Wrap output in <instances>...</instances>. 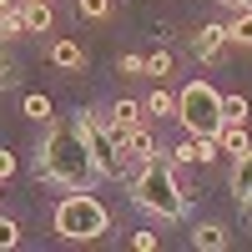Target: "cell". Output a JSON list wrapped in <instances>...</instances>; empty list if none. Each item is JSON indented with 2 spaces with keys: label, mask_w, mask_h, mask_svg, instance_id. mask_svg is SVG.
Wrapping results in <instances>:
<instances>
[{
  "label": "cell",
  "mask_w": 252,
  "mask_h": 252,
  "mask_svg": "<svg viewBox=\"0 0 252 252\" xmlns=\"http://www.w3.org/2000/svg\"><path fill=\"white\" fill-rule=\"evenodd\" d=\"M56 232L71 237V242H91L106 232V207H101L96 197H86V187H81L76 197H66L56 207Z\"/></svg>",
  "instance_id": "cell-3"
},
{
  "label": "cell",
  "mask_w": 252,
  "mask_h": 252,
  "mask_svg": "<svg viewBox=\"0 0 252 252\" xmlns=\"http://www.w3.org/2000/svg\"><path fill=\"white\" fill-rule=\"evenodd\" d=\"M51 61H56V66H66V71H76V66H81V46H76V40H56V46H51Z\"/></svg>",
  "instance_id": "cell-11"
},
{
  "label": "cell",
  "mask_w": 252,
  "mask_h": 252,
  "mask_svg": "<svg viewBox=\"0 0 252 252\" xmlns=\"http://www.w3.org/2000/svg\"><path fill=\"white\" fill-rule=\"evenodd\" d=\"M222 40H227V26H202L192 46H197V56H217V51H222Z\"/></svg>",
  "instance_id": "cell-7"
},
{
  "label": "cell",
  "mask_w": 252,
  "mask_h": 252,
  "mask_svg": "<svg viewBox=\"0 0 252 252\" xmlns=\"http://www.w3.org/2000/svg\"><path fill=\"white\" fill-rule=\"evenodd\" d=\"M222 5H232V10H242V0H222Z\"/></svg>",
  "instance_id": "cell-24"
},
{
  "label": "cell",
  "mask_w": 252,
  "mask_h": 252,
  "mask_svg": "<svg viewBox=\"0 0 252 252\" xmlns=\"http://www.w3.org/2000/svg\"><path fill=\"white\" fill-rule=\"evenodd\" d=\"M26 116H31V121H51V101L40 96V91H35V96H26Z\"/></svg>",
  "instance_id": "cell-14"
},
{
  "label": "cell",
  "mask_w": 252,
  "mask_h": 252,
  "mask_svg": "<svg viewBox=\"0 0 252 252\" xmlns=\"http://www.w3.org/2000/svg\"><path fill=\"white\" fill-rule=\"evenodd\" d=\"M247 187H252V152L237 157V172H232V192H237V197L247 192Z\"/></svg>",
  "instance_id": "cell-13"
},
{
  "label": "cell",
  "mask_w": 252,
  "mask_h": 252,
  "mask_svg": "<svg viewBox=\"0 0 252 252\" xmlns=\"http://www.w3.org/2000/svg\"><path fill=\"white\" fill-rule=\"evenodd\" d=\"M177 116H182V126L192 136H212L222 126V96L207 86V81H192V86L177 96Z\"/></svg>",
  "instance_id": "cell-4"
},
{
  "label": "cell",
  "mask_w": 252,
  "mask_h": 252,
  "mask_svg": "<svg viewBox=\"0 0 252 252\" xmlns=\"http://www.w3.org/2000/svg\"><path fill=\"white\" fill-rule=\"evenodd\" d=\"M20 15H26V31H51V5L46 0H26Z\"/></svg>",
  "instance_id": "cell-9"
},
{
  "label": "cell",
  "mask_w": 252,
  "mask_h": 252,
  "mask_svg": "<svg viewBox=\"0 0 252 252\" xmlns=\"http://www.w3.org/2000/svg\"><path fill=\"white\" fill-rule=\"evenodd\" d=\"M0 10H15V0H0Z\"/></svg>",
  "instance_id": "cell-25"
},
{
  "label": "cell",
  "mask_w": 252,
  "mask_h": 252,
  "mask_svg": "<svg viewBox=\"0 0 252 252\" xmlns=\"http://www.w3.org/2000/svg\"><path fill=\"white\" fill-rule=\"evenodd\" d=\"M111 10V0H81V15H91V20H101Z\"/></svg>",
  "instance_id": "cell-19"
},
{
  "label": "cell",
  "mask_w": 252,
  "mask_h": 252,
  "mask_svg": "<svg viewBox=\"0 0 252 252\" xmlns=\"http://www.w3.org/2000/svg\"><path fill=\"white\" fill-rule=\"evenodd\" d=\"M136 116H141V106H136V101H116V106H111V131H126V126H136Z\"/></svg>",
  "instance_id": "cell-10"
},
{
  "label": "cell",
  "mask_w": 252,
  "mask_h": 252,
  "mask_svg": "<svg viewBox=\"0 0 252 252\" xmlns=\"http://www.w3.org/2000/svg\"><path fill=\"white\" fill-rule=\"evenodd\" d=\"M232 40H242V46H252V10H237V26L227 31Z\"/></svg>",
  "instance_id": "cell-16"
},
{
  "label": "cell",
  "mask_w": 252,
  "mask_h": 252,
  "mask_svg": "<svg viewBox=\"0 0 252 252\" xmlns=\"http://www.w3.org/2000/svg\"><path fill=\"white\" fill-rule=\"evenodd\" d=\"M212 136L227 146V152H237V157H247V152H252V141H247V131H242V121H222Z\"/></svg>",
  "instance_id": "cell-6"
},
{
  "label": "cell",
  "mask_w": 252,
  "mask_h": 252,
  "mask_svg": "<svg viewBox=\"0 0 252 252\" xmlns=\"http://www.w3.org/2000/svg\"><path fill=\"white\" fill-rule=\"evenodd\" d=\"M146 212H157V217H182V192H177V177H172V166L166 161H141V177H136V192H131Z\"/></svg>",
  "instance_id": "cell-2"
},
{
  "label": "cell",
  "mask_w": 252,
  "mask_h": 252,
  "mask_svg": "<svg viewBox=\"0 0 252 252\" xmlns=\"http://www.w3.org/2000/svg\"><path fill=\"white\" fill-rule=\"evenodd\" d=\"M46 182H66V187H86V177L96 172L91 161V146L81 136V126H61V131L46 141V152H40V166H35Z\"/></svg>",
  "instance_id": "cell-1"
},
{
  "label": "cell",
  "mask_w": 252,
  "mask_h": 252,
  "mask_svg": "<svg viewBox=\"0 0 252 252\" xmlns=\"http://www.w3.org/2000/svg\"><path fill=\"white\" fill-rule=\"evenodd\" d=\"M192 247H202V252H222V247H227V232H222V227H212V222H207V227H192Z\"/></svg>",
  "instance_id": "cell-8"
},
{
  "label": "cell",
  "mask_w": 252,
  "mask_h": 252,
  "mask_svg": "<svg viewBox=\"0 0 252 252\" xmlns=\"http://www.w3.org/2000/svg\"><path fill=\"white\" fill-rule=\"evenodd\" d=\"M242 10H252V0H242Z\"/></svg>",
  "instance_id": "cell-26"
},
{
  "label": "cell",
  "mask_w": 252,
  "mask_h": 252,
  "mask_svg": "<svg viewBox=\"0 0 252 252\" xmlns=\"http://www.w3.org/2000/svg\"><path fill=\"white\" fill-rule=\"evenodd\" d=\"M131 247H136V252H152V247H157V232H136Z\"/></svg>",
  "instance_id": "cell-21"
},
{
  "label": "cell",
  "mask_w": 252,
  "mask_h": 252,
  "mask_svg": "<svg viewBox=\"0 0 252 252\" xmlns=\"http://www.w3.org/2000/svg\"><path fill=\"white\" fill-rule=\"evenodd\" d=\"M222 121H247V101L242 96H222Z\"/></svg>",
  "instance_id": "cell-15"
},
{
  "label": "cell",
  "mask_w": 252,
  "mask_h": 252,
  "mask_svg": "<svg viewBox=\"0 0 252 252\" xmlns=\"http://www.w3.org/2000/svg\"><path fill=\"white\" fill-rule=\"evenodd\" d=\"M15 242H20V227L0 217V252H5V247H15Z\"/></svg>",
  "instance_id": "cell-18"
},
{
  "label": "cell",
  "mask_w": 252,
  "mask_h": 252,
  "mask_svg": "<svg viewBox=\"0 0 252 252\" xmlns=\"http://www.w3.org/2000/svg\"><path fill=\"white\" fill-rule=\"evenodd\" d=\"M76 126H81V136H86V146H91L96 172H111V177H121V172H126V161H121V152H116L111 126H106V121H96V116H81Z\"/></svg>",
  "instance_id": "cell-5"
},
{
  "label": "cell",
  "mask_w": 252,
  "mask_h": 252,
  "mask_svg": "<svg viewBox=\"0 0 252 252\" xmlns=\"http://www.w3.org/2000/svg\"><path fill=\"white\" fill-rule=\"evenodd\" d=\"M10 81H15V71H10V61L0 56V86H10Z\"/></svg>",
  "instance_id": "cell-23"
},
{
  "label": "cell",
  "mask_w": 252,
  "mask_h": 252,
  "mask_svg": "<svg viewBox=\"0 0 252 252\" xmlns=\"http://www.w3.org/2000/svg\"><path fill=\"white\" fill-rule=\"evenodd\" d=\"M121 71H126V76H146V61H141V56H121Z\"/></svg>",
  "instance_id": "cell-20"
},
{
  "label": "cell",
  "mask_w": 252,
  "mask_h": 252,
  "mask_svg": "<svg viewBox=\"0 0 252 252\" xmlns=\"http://www.w3.org/2000/svg\"><path fill=\"white\" fill-rule=\"evenodd\" d=\"M141 111H152V116H177V96H166V91H152Z\"/></svg>",
  "instance_id": "cell-12"
},
{
  "label": "cell",
  "mask_w": 252,
  "mask_h": 252,
  "mask_svg": "<svg viewBox=\"0 0 252 252\" xmlns=\"http://www.w3.org/2000/svg\"><path fill=\"white\" fill-rule=\"evenodd\" d=\"M10 172H15V157H10V152H5V146H0V182H5V177H10Z\"/></svg>",
  "instance_id": "cell-22"
},
{
  "label": "cell",
  "mask_w": 252,
  "mask_h": 252,
  "mask_svg": "<svg viewBox=\"0 0 252 252\" xmlns=\"http://www.w3.org/2000/svg\"><path fill=\"white\" fill-rule=\"evenodd\" d=\"M166 71H172V56H166V51L146 56V76H166Z\"/></svg>",
  "instance_id": "cell-17"
}]
</instances>
